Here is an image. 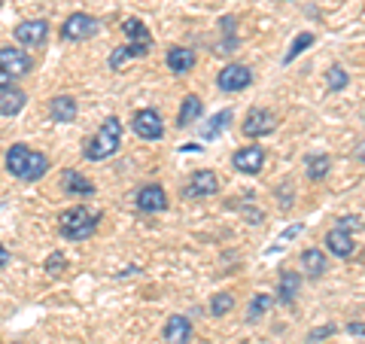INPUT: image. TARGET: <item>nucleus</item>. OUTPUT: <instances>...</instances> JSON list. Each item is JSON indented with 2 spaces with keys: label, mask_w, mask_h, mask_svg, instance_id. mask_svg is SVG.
<instances>
[{
  "label": "nucleus",
  "mask_w": 365,
  "mask_h": 344,
  "mask_svg": "<svg viewBox=\"0 0 365 344\" xmlns=\"http://www.w3.org/2000/svg\"><path fill=\"white\" fill-rule=\"evenodd\" d=\"M122 146V122L116 116H107L104 125L83 143V156L88 162H104V158L116 156Z\"/></svg>",
  "instance_id": "nucleus-2"
},
{
  "label": "nucleus",
  "mask_w": 365,
  "mask_h": 344,
  "mask_svg": "<svg viewBox=\"0 0 365 344\" xmlns=\"http://www.w3.org/2000/svg\"><path fill=\"white\" fill-rule=\"evenodd\" d=\"M271 305H274L271 295H265V293L253 295V299H250V308H247V323H256V320H262V317L268 314Z\"/></svg>",
  "instance_id": "nucleus-28"
},
{
  "label": "nucleus",
  "mask_w": 365,
  "mask_h": 344,
  "mask_svg": "<svg viewBox=\"0 0 365 344\" xmlns=\"http://www.w3.org/2000/svg\"><path fill=\"white\" fill-rule=\"evenodd\" d=\"M76 113H79V104H76V98H71V95H55L49 101V119L52 122L71 125L76 119Z\"/></svg>",
  "instance_id": "nucleus-18"
},
{
  "label": "nucleus",
  "mask_w": 365,
  "mask_h": 344,
  "mask_svg": "<svg viewBox=\"0 0 365 344\" xmlns=\"http://www.w3.org/2000/svg\"><path fill=\"white\" fill-rule=\"evenodd\" d=\"M232 165H235V171H241V174H259V171L265 168V150H262L259 143L241 146V150L232 156Z\"/></svg>",
  "instance_id": "nucleus-12"
},
{
  "label": "nucleus",
  "mask_w": 365,
  "mask_h": 344,
  "mask_svg": "<svg viewBox=\"0 0 365 344\" xmlns=\"http://www.w3.org/2000/svg\"><path fill=\"white\" fill-rule=\"evenodd\" d=\"M0 6H4V0H0Z\"/></svg>",
  "instance_id": "nucleus-40"
},
{
  "label": "nucleus",
  "mask_w": 365,
  "mask_h": 344,
  "mask_svg": "<svg viewBox=\"0 0 365 344\" xmlns=\"http://www.w3.org/2000/svg\"><path fill=\"white\" fill-rule=\"evenodd\" d=\"M122 34L128 37V43H146V46H153V34H150V28H146L140 19H125L122 21Z\"/></svg>",
  "instance_id": "nucleus-26"
},
{
  "label": "nucleus",
  "mask_w": 365,
  "mask_h": 344,
  "mask_svg": "<svg viewBox=\"0 0 365 344\" xmlns=\"http://www.w3.org/2000/svg\"><path fill=\"white\" fill-rule=\"evenodd\" d=\"M131 128L137 137H143V141H162L165 137V122H162V113L153 110V107H140L134 110L131 116Z\"/></svg>",
  "instance_id": "nucleus-6"
},
{
  "label": "nucleus",
  "mask_w": 365,
  "mask_h": 344,
  "mask_svg": "<svg viewBox=\"0 0 365 344\" xmlns=\"http://www.w3.org/2000/svg\"><path fill=\"white\" fill-rule=\"evenodd\" d=\"M134 204L140 213H162V211H168V192L162 183H146V186L137 189Z\"/></svg>",
  "instance_id": "nucleus-9"
},
{
  "label": "nucleus",
  "mask_w": 365,
  "mask_h": 344,
  "mask_svg": "<svg viewBox=\"0 0 365 344\" xmlns=\"http://www.w3.org/2000/svg\"><path fill=\"white\" fill-rule=\"evenodd\" d=\"M6 171L21 183H37L49 171V156L31 150L28 143H13L6 150Z\"/></svg>",
  "instance_id": "nucleus-1"
},
{
  "label": "nucleus",
  "mask_w": 365,
  "mask_h": 344,
  "mask_svg": "<svg viewBox=\"0 0 365 344\" xmlns=\"http://www.w3.org/2000/svg\"><path fill=\"white\" fill-rule=\"evenodd\" d=\"M241 131L250 137V141H259V137H268L277 131V116L268 110V107H253L244 116V125H241Z\"/></svg>",
  "instance_id": "nucleus-7"
},
{
  "label": "nucleus",
  "mask_w": 365,
  "mask_h": 344,
  "mask_svg": "<svg viewBox=\"0 0 365 344\" xmlns=\"http://www.w3.org/2000/svg\"><path fill=\"white\" fill-rule=\"evenodd\" d=\"M338 226H341V228H347V232H350V228L356 232V228H365V220H362V216L344 213V216H338Z\"/></svg>",
  "instance_id": "nucleus-34"
},
{
  "label": "nucleus",
  "mask_w": 365,
  "mask_h": 344,
  "mask_svg": "<svg viewBox=\"0 0 365 344\" xmlns=\"http://www.w3.org/2000/svg\"><path fill=\"white\" fill-rule=\"evenodd\" d=\"M244 216H247V223H253V226H259L262 220H265V213H262L259 208L253 211V208H244Z\"/></svg>",
  "instance_id": "nucleus-35"
},
{
  "label": "nucleus",
  "mask_w": 365,
  "mask_h": 344,
  "mask_svg": "<svg viewBox=\"0 0 365 344\" xmlns=\"http://www.w3.org/2000/svg\"><path fill=\"white\" fill-rule=\"evenodd\" d=\"M220 192V177H216V171H192V177L186 180V186H182V198H207V195H216Z\"/></svg>",
  "instance_id": "nucleus-8"
},
{
  "label": "nucleus",
  "mask_w": 365,
  "mask_h": 344,
  "mask_svg": "<svg viewBox=\"0 0 365 344\" xmlns=\"http://www.w3.org/2000/svg\"><path fill=\"white\" fill-rule=\"evenodd\" d=\"M350 335H365V323H347Z\"/></svg>",
  "instance_id": "nucleus-36"
},
{
  "label": "nucleus",
  "mask_w": 365,
  "mask_h": 344,
  "mask_svg": "<svg viewBox=\"0 0 365 344\" xmlns=\"http://www.w3.org/2000/svg\"><path fill=\"white\" fill-rule=\"evenodd\" d=\"M162 338L168 344H189L192 341V320L186 314H170L162 329Z\"/></svg>",
  "instance_id": "nucleus-14"
},
{
  "label": "nucleus",
  "mask_w": 365,
  "mask_h": 344,
  "mask_svg": "<svg viewBox=\"0 0 365 344\" xmlns=\"http://www.w3.org/2000/svg\"><path fill=\"white\" fill-rule=\"evenodd\" d=\"M46 40H49V21L46 19H28V21H21V25H16V43L37 49Z\"/></svg>",
  "instance_id": "nucleus-11"
},
{
  "label": "nucleus",
  "mask_w": 365,
  "mask_h": 344,
  "mask_svg": "<svg viewBox=\"0 0 365 344\" xmlns=\"http://www.w3.org/2000/svg\"><path fill=\"white\" fill-rule=\"evenodd\" d=\"M195 61H198L195 49H186V46H170V49H168V59H165L168 71H170V74H177V76L192 74V67H195Z\"/></svg>",
  "instance_id": "nucleus-15"
},
{
  "label": "nucleus",
  "mask_w": 365,
  "mask_h": 344,
  "mask_svg": "<svg viewBox=\"0 0 365 344\" xmlns=\"http://www.w3.org/2000/svg\"><path fill=\"white\" fill-rule=\"evenodd\" d=\"M201 113H204V101L198 95H186L177 110V125L180 128H189V125H195L201 119Z\"/></svg>",
  "instance_id": "nucleus-22"
},
{
  "label": "nucleus",
  "mask_w": 365,
  "mask_h": 344,
  "mask_svg": "<svg viewBox=\"0 0 365 344\" xmlns=\"http://www.w3.org/2000/svg\"><path fill=\"white\" fill-rule=\"evenodd\" d=\"M302 280L304 274L302 271H280V283H277V302L280 305H295V299H299L302 293Z\"/></svg>",
  "instance_id": "nucleus-17"
},
{
  "label": "nucleus",
  "mask_w": 365,
  "mask_h": 344,
  "mask_svg": "<svg viewBox=\"0 0 365 344\" xmlns=\"http://www.w3.org/2000/svg\"><path fill=\"white\" fill-rule=\"evenodd\" d=\"M61 192L71 195V198H88V195H95V183L86 180L73 168H64L61 171Z\"/></svg>",
  "instance_id": "nucleus-13"
},
{
  "label": "nucleus",
  "mask_w": 365,
  "mask_h": 344,
  "mask_svg": "<svg viewBox=\"0 0 365 344\" xmlns=\"http://www.w3.org/2000/svg\"><path fill=\"white\" fill-rule=\"evenodd\" d=\"M180 153H201V146H198V143H182Z\"/></svg>",
  "instance_id": "nucleus-39"
},
{
  "label": "nucleus",
  "mask_w": 365,
  "mask_h": 344,
  "mask_svg": "<svg viewBox=\"0 0 365 344\" xmlns=\"http://www.w3.org/2000/svg\"><path fill=\"white\" fill-rule=\"evenodd\" d=\"M150 49H153V46H146V43H125V46H119V49L110 52V71H122L125 61L146 59V55H150Z\"/></svg>",
  "instance_id": "nucleus-21"
},
{
  "label": "nucleus",
  "mask_w": 365,
  "mask_h": 344,
  "mask_svg": "<svg viewBox=\"0 0 365 344\" xmlns=\"http://www.w3.org/2000/svg\"><path fill=\"white\" fill-rule=\"evenodd\" d=\"M98 226H101V213L88 211L86 204H73V208L61 211L58 216V232L67 241H86L98 232Z\"/></svg>",
  "instance_id": "nucleus-3"
},
{
  "label": "nucleus",
  "mask_w": 365,
  "mask_h": 344,
  "mask_svg": "<svg viewBox=\"0 0 365 344\" xmlns=\"http://www.w3.org/2000/svg\"><path fill=\"white\" fill-rule=\"evenodd\" d=\"M9 259H13V256H9V250L0 244V268H6V265H9Z\"/></svg>",
  "instance_id": "nucleus-37"
},
{
  "label": "nucleus",
  "mask_w": 365,
  "mask_h": 344,
  "mask_svg": "<svg viewBox=\"0 0 365 344\" xmlns=\"http://www.w3.org/2000/svg\"><path fill=\"white\" fill-rule=\"evenodd\" d=\"M326 247H329V253L338 256V259H347L356 253V241H353V235L347 232V228H332V232H326Z\"/></svg>",
  "instance_id": "nucleus-16"
},
{
  "label": "nucleus",
  "mask_w": 365,
  "mask_h": 344,
  "mask_svg": "<svg viewBox=\"0 0 365 344\" xmlns=\"http://www.w3.org/2000/svg\"><path fill=\"white\" fill-rule=\"evenodd\" d=\"M6 86H13V79H9V74L4 71V67H0V91H4Z\"/></svg>",
  "instance_id": "nucleus-38"
},
{
  "label": "nucleus",
  "mask_w": 365,
  "mask_h": 344,
  "mask_svg": "<svg viewBox=\"0 0 365 344\" xmlns=\"http://www.w3.org/2000/svg\"><path fill=\"white\" fill-rule=\"evenodd\" d=\"M232 122H235V113L228 110V107L220 110V113H213V116L207 119V125L201 128V137H204V141H216V137H220Z\"/></svg>",
  "instance_id": "nucleus-24"
},
{
  "label": "nucleus",
  "mask_w": 365,
  "mask_h": 344,
  "mask_svg": "<svg viewBox=\"0 0 365 344\" xmlns=\"http://www.w3.org/2000/svg\"><path fill=\"white\" fill-rule=\"evenodd\" d=\"M329 171H332V158H329L326 153H311V156L304 158V174H307V180L319 183V180L329 177Z\"/></svg>",
  "instance_id": "nucleus-23"
},
{
  "label": "nucleus",
  "mask_w": 365,
  "mask_h": 344,
  "mask_svg": "<svg viewBox=\"0 0 365 344\" xmlns=\"http://www.w3.org/2000/svg\"><path fill=\"white\" fill-rule=\"evenodd\" d=\"M28 104V91L19 86H6L0 91V116H19Z\"/></svg>",
  "instance_id": "nucleus-19"
},
{
  "label": "nucleus",
  "mask_w": 365,
  "mask_h": 344,
  "mask_svg": "<svg viewBox=\"0 0 365 344\" xmlns=\"http://www.w3.org/2000/svg\"><path fill=\"white\" fill-rule=\"evenodd\" d=\"M0 67L9 74V79H21V76H28L31 74V55L25 49H16V46H0Z\"/></svg>",
  "instance_id": "nucleus-10"
},
{
  "label": "nucleus",
  "mask_w": 365,
  "mask_h": 344,
  "mask_svg": "<svg viewBox=\"0 0 365 344\" xmlns=\"http://www.w3.org/2000/svg\"><path fill=\"white\" fill-rule=\"evenodd\" d=\"M302 232H304V226H302V223H295V226H289V228H287V232H283V235L277 238V244H274V247L268 250V253H274V250H283V244H287V241H292V238H299Z\"/></svg>",
  "instance_id": "nucleus-33"
},
{
  "label": "nucleus",
  "mask_w": 365,
  "mask_h": 344,
  "mask_svg": "<svg viewBox=\"0 0 365 344\" xmlns=\"http://www.w3.org/2000/svg\"><path fill=\"white\" fill-rule=\"evenodd\" d=\"M332 335H335V326H332V323H326V326H317V329L307 332L304 344H323L326 338H332Z\"/></svg>",
  "instance_id": "nucleus-32"
},
{
  "label": "nucleus",
  "mask_w": 365,
  "mask_h": 344,
  "mask_svg": "<svg viewBox=\"0 0 365 344\" xmlns=\"http://www.w3.org/2000/svg\"><path fill=\"white\" fill-rule=\"evenodd\" d=\"M326 268H329V259H326L323 250H317V247L302 250V274H304V278L319 280L326 274Z\"/></svg>",
  "instance_id": "nucleus-20"
},
{
  "label": "nucleus",
  "mask_w": 365,
  "mask_h": 344,
  "mask_svg": "<svg viewBox=\"0 0 365 344\" xmlns=\"http://www.w3.org/2000/svg\"><path fill=\"white\" fill-rule=\"evenodd\" d=\"M101 31V21L88 13H71L64 19L61 25V40L67 43H83V40H91L95 34Z\"/></svg>",
  "instance_id": "nucleus-4"
},
{
  "label": "nucleus",
  "mask_w": 365,
  "mask_h": 344,
  "mask_svg": "<svg viewBox=\"0 0 365 344\" xmlns=\"http://www.w3.org/2000/svg\"><path fill=\"white\" fill-rule=\"evenodd\" d=\"M43 268H46V274H49V278H58V274H64V268H67V256L61 253V250H55V253L46 256Z\"/></svg>",
  "instance_id": "nucleus-31"
},
{
  "label": "nucleus",
  "mask_w": 365,
  "mask_h": 344,
  "mask_svg": "<svg viewBox=\"0 0 365 344\" xmlns=\"http://www.w3.org/2000/svg\"><path fill=\"white\" fill-rule=\"evenodd\" d=\"M314 34L311 31H302V34H295V40L289 43V49H287V55H283V64H292L295 59H299V55L304 52V49H311L314 46Z\"/></svg>",
  "instance_id": "nucleus-27"
},
{
  "label": "nucleus",
  "mask_w": 365,
  "mask_h": 344,
  "mask_svg": "<svg viewBox=\"0 0 365 344\" xmlns=\"http://www.w3.org/2000/svg\"><path fill=\"white\" fill-rule=\"evenodd\" d=\"M235 308V295L232 293H213L210 299V317H225Z\"/></svg>",
  "instance_id": "nucleus-30"
},
{
  "label": "nucleus",
  "mask_w": 365,
  "mask_h": 344,
  "mask_svg": "<svg viewBox=\"0 0 365 344\" xmlns=\"http://www.w3.org/2000/svg\"><path fill=\"white\" fill-rule=\"evenodd\" d=\"M216 86H220V91H225V95H237V91H244L253 86V71H250L247 64H225L220 74H216Z\"/></svg>",
  "instance_id": "nucleus-5"
},
{
  "label": "nucleus",
  "mask_w": 365,
  "mask_h": 344,
  "mask_svg": "<svg viewBox=\"0 0 365 344\" xmlns=\"http://www.w3.org/2000/svg\"><path fill=\"white\" fill-rule=\"evenodd\" d=\"M347 83H350V74L344 71V67H341V64H332V67H329V74H326V86H329V91H344Z\"/></svg>",
  "instance_id": "nucleus-29"
},
{
  "label": "nucleus",
  "mask_w": 365,
  "mask_h": 344,
  "mask_svg": "<svg viewBox=\"0 0 365 344\" xmlns=\"http://www.w3.org/2000/svg\"><path fill=\"white\" fill-rule=\"evenodd\" d=\"M235 16H222L220 19V31H222V40L216 43V52L220 55H228V52H235L237 49V37H235Z\"/></svg>",
  "instance_id": "nucleus-25"
}]
</instances>
